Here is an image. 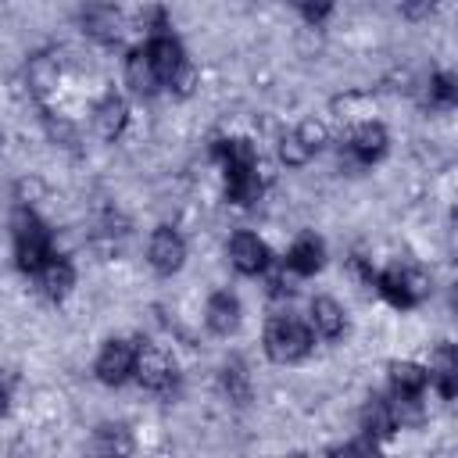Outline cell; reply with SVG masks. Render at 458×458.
I'll list each match as a JSON object with an SVG mask.
<instances>
[{"label":"cell","mask_w":458,"mask_h":458,"mask_svg":"<svg viewBox=\"0 0 458 458\" xmlns=\"http://www.w3.org/2000/svg\"><path fill=\"white\" fill-rule=\"evenodd\" d=\"M225 179H229V197H233L236 204H254V200H258L261 182H258L254 168H236V172H225Z\"/></svg>","instance_id":"obj_20"},{"label":"cell","mask_w":458,"mask_h":458,"mask_svg":"<svg viewBox=\"0 0 458 458\" xmlns=\"http://www.w3.org/2000/svg\"><path fill=\"white\" fill-rule=\"evenodd\" d=\"M318 265H322V243H318L315 236H301V240L290 247V254H286V268H290V272L308 276V272H315Z\"/></svg>","instance_id":"obj_16"},{"label":"cell","mask_w":458,"mask_h":458,"mask_svg":"<svg viewBox=\"0 0 458 458\" xmlns=\"http://www.w3.org/2000/svg\"><path fill=\"white\" fill-rule=\"evenodd\" d=\"M308 347H311V333H308V326L301 318L276 315L268 322V329H265V351H268L272 361H283V365L286 361H297V358L308 354Z\"/></svg>","instance_id":"obj_1"},{"label":"cell","mask_w":458,"mask_h":458,"mask_svg":"<svg viewBox=\"0 0 458 458\" xmlns=\"http://www.w3.org/2000/svg\"><path fill=\"white\" fill-rule=\"evenodd\" d=\"M301 136H304V140H308L315 150L326 143V129H322L318 122H304V125H301Z\"/></svg>","instance_id":"obj_26"},{"label":"cell","mask_w":458,"mask_h":458,"mask_svg":"<svg viewBox=\"0 0 458 458\" xmlns=\"http://www.w3.org/2000/svg\"><path fill=\"white\" fill-rule=\"evenodd\" d=\"M14 247H18V265L25 272H39L54 254H50V236L39 225V218L32 211H18L14 215Z\"/></svg>","instance_id":"obj_2"},{"label":"cell","mask_w":458,"mask_h":458,"mask_svg":"<svg viewBox=\"0 0 458 458\" xmlns=\"http://www.w3.org/2000/svg\"><path fill=\"white\" fill-rule=\"evenodd\" d=\"M136 347L129 340H107L97 358V376L104 383H122L129 372H136Z\"/></svg>","instance_id":"obj_3"},{"label":"cell","mask_w":458,"mask_h":458,"mask_svg":"<svg viewBox=\"0 0 458 458\" xmlns=\"http://www.w3.org/2000/svg\"><path fill=\"white\" fill-rule=\"evenodd\" d=\"M429 376H433V383H437V390L444 397H454L458 394V354L440 351L437 354V365L429 369Z\"/></svg>","instance_id":"obj_19"},{"label":"cell","mask_w":458,"mask_h":458,"mask_svg":"<svg viewBox=\"0 0 458 458\" xmlns=\"http://www.w3.org/2000/svg\"><path fill=\"white\" fill-rule=\"evenodd\" d=\"M379 290H383V297L390 304L408 308L426 293V279L419 272H408V268H390V272L379 276Z\"/></svg>","instance_id":"obj_4"},{"label":"cell","mask_w":458,"mask_h":458,"mask_svg":"<svg viewBox=\"0 0 458 458\" xmlns=\"http://www.w3.org/2000/svg\"><path fill=\"white\" fill-rule=\"evenodd\" d=\"M383 150H386V132H383V125L365 122V125H358V129L351 132V154H354L358 161H372V157H379Z\"/></svg>","instance_id":"obj_11"},{"label":"cell","mask_w":458,"mask_h":458,"mask_svg":"<svg viewBox=\"0 0 458 458\" xmlns=\"http://www.w3.org/2000/svg\"><path fill=\"white\" fill-rule=\"evenodd\" d=\"M125 79H129V86H132L136 93H154V89L161 86V75H157V68H154V61H150V50H136V54L129 57Z\"/></svg>","instance_id":"obj_10"},{"label":"cell","mask_w":458,"mask_h":458,"mask_svg":"<svg viewBox=\"0 0 458 458\" xmlns=\"http://www.w3.org/2000/svg\"><path fill=\"white\" fill-rule=\"evenodd\" d=\"M451 304H454V311H458V290H454V293H451Z\"/></svg>","instance_id":"obj_27"},{"label":"cell","mask_w":458,"mask_h":458,"mask_svg":"<svg viewBox=\"0 0 458 458\" xmlns=\"http://www.w3.org/2000/svg\"><path fill=\"white\" fill-rule=\"evenodd\" d=\"M136 376H140L143 386L165 390L172 383V361H168V354L161 347H140V354H136Z\"/></svg>","instance_id":"obj_6"},{"label":"cell","mask_w":458,"mask_h":458,"mask_svg":"<svg viewBox=\"0 0 458 458\" xmlns=\"http://www.w3.org/2000/svg\"><path fill=\"white\" fill-rule=\"evenodd\" d=\"M236 322H240V304H236V297H233V293H215V297L208 301V326H211L215 333H233Z\"/></svg>","instance_id":"obj_15"},{"label":"cell","mask_w":458,"mask_h":458,"mask_svg":"<svg viewBox=\"0 0 458 458\" xmlns=\"http://www.w3.org/2000/svg\"><path fill=\"white\" fill-rule=\"evenodd\" d=\"M125 100H118V97H104L100 100V107H97V114H93V125H97V132L104 136V140H114V136H122V129H125Z\"/></svg>","instance_id":"obj_14"},{"label":"cell","mask_w":458,"mask_h":458,"mask_svg":"<svg viewBox=\"0 0 458 458\" xmlns=\"http://www.w3.org/2000/svg\"><path fill=\"white\" fill-rule=\"evenodd\" d=\"M429 97H433V104H440V107L458 104V79L447 75V72H440V75L429 82Z\"/></svg>","instance_id":"obj_22"},{"label":"cell","mask_w":458,"mask_h":458,"mask_svg":"<svg viewBox=\"0 0 458 458\" xmlns=\"http://www.w3.org/2000/svg\"><path fill=\"white\" fill-rule=\"evenodd\" d=\"M308 21H322L326 14H329V7H333V0H290Z\"/></svg>","instance_id":"obj_23"},{"label":"cell","mask_w":458,"mask_h":458,"mask_svg":"<svg viewBox=\"0 0 458 458\" xmlns=\"http://www.w3.org/2000/svg\"><path fill=\"white\" fill-rule=\"evenodd\" d=\"M100 447H104V451H125L129 440H125V433H122L118 426H104V429H100Z\"/></svg>","instance_id":"obj_25"},{"label":"cell","mask_w":458,"mask_h":458,"mask_svg":"<svg viewBox=\"0 0 458 458\" xmlns=\"http://www.w3.org/2000/svg\"><path fill=\"white\" fill-rule=\"evenodd\" d=\"M229 258H233V265H236L240 272H261V268L268 265V247H265L254 233H240V236H233V243H229Z\"/></svg>","instance_id":"obj_8"},{"label":"cell","mask_w":458,"mask_h":458,"mask_svg":"<svg viewBox=\"0 0 458 458\" xmlns=\"http://www.w3.org/2000/svg\"><path fill=\"white\" fill-rule=\"evenodd\" d=\"M147 258H150V265L157 268V272H165V276H172L179 265H182V258H186V247H182V236L175 233V229H168V225H161L154 236H150V247H147Z\"/></svg>","instance_id":"obj_5"},{"label":"cell","mask_w":458,"mask_h":458,"mask_svg":"<svg viewBox=\"0 0 458 458\" xmlns=\"http://www.w3.org/2000/svg\"><path fill=\"white\" fill-rule=\"evenodd\" d=\"M311 326H315V333H318V336L336 340V336L344 333V311H340V304H336V301H329V297L311 301Z\"/></svg>","instance_id":"obj_13"},{"label":"cell","mask_w":458,"mask_h":458,"mask_svg":"<svg viewBox=\"0 0 458 458\" xmlns=\"http://www.w3.org/2000/svg\"><path fill=\"white\" fill-rule=\"evenodd\" d=\"M390 379H394V390L401 397H415L426 386V369L415 365V361H394L390 365Z\"/></svg>","instance_id":"obj_18"},{"label":"cell","mask_w":458,"mask_h":458,"mask_svg":"<svg viewBox=\"0 0 458 458\" xmlns=\"http://www.w3.org/2000/svg\"><path fill=\"white\" fill-rule=\"evenodd\" d=\"M394 426H397L394 408H390L386 401L372 397V401L365 404V411H361V429H365L369 437H390V433H394Z\"/></svg>","instance_id":"obj_17"},{"label":"cell","mask_w":458,"mask_h":458,"mask_svg":"<svg viewBox=\"0 0 458 458\" xmlns=\"http://www.w3.org/2000/svg\"><path fill=\"white\" fill-rule=\"evenodd\" d=\"M147 50H150V61H154V68H157L161 82H172V79L179 75V68L186 64V61H182L179 43H175L172 36H165V32H157V36L147 43Z\"/></svg>","instance_id":"obj_9"},{"label":"cell","mask_w":458,"mask_h":458,"mask_svg":"<svg viewBox=\"0 0 458 458\" xmlns=\"http://www.w3.org/2000/svg\"><path fill=\"white\" fill-rule=\"evenodd\" d=\"M311 154H315V147L301 136V129H293V132H286V136L279 140V157H283L286 165H304Z\"/></svg>","instance_id":"obj_21"},{"label":"cell","mask_w":458,"mask_h":458,"mask_svg":"<svg viewBox=\"0 0 458 458\" xmlns=\"http://www.w3.org/2000/svg\"><path fill=\"white\" fill-rule=\"evenodd\" d=\"M82 25H86V32H89L93 39H100V43H114V39L122 36V14H118L111 4H89V7L82 11Z\"/></svg>","instance_id":"obj_7"},{"label":"cell","mask_w":458,"mask_h":458,"mask_svg":"<svg viewBox=\"0 0 458 458\" xmlns=\"http://www.w3.org/2000/svg\"><path fill=\"white\" fill-rule=\"evenodd\" d=\"M225 390H229L233 397H240V401L247 397V379H243V369H240V365H229V369H225Z\"/></svg>","instance_id":"obj_24"},{"label":"cell","mask_w":458,"mask_h":458,"mask_svg":"<svg viewBox=\"0 0 458 458\" xmlns=\"http://www.w3.org/2000/svg\"><path fill=\"white\" fill-rule=\"evenodd\" d=\"M72 283H75V272H72V265H68L64 258H50V261L39 268V286H43V293L54 297V301H61V297L72 290Z\"/></svg>","instance_id":"obj_12"}]
</instances>
